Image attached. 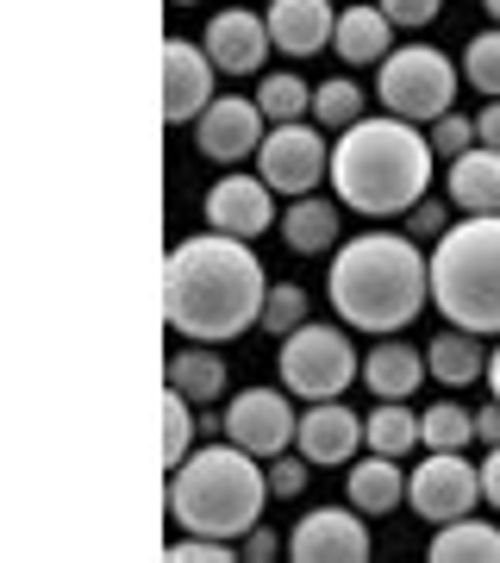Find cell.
I'll use <instances>...</instances> for the list:
<instances>
[{"instance_id": "1", "label": "cell", "mask_w": 500, "mask_h": 563, "mask_svg": "<svg viewBox=\"0 0 500 563\" xmlns=\"http://www.w3.org/2000/svg\"><path fill=\"white\" fill-rule=\"evenodd\" d=\"M269 276H263L251 239L200 232L181 239L163 263V313L188 344H232L251 325H263Z\"/></svg>"}, {"instance_id": "2", "label": "cell", "mask_w": 500, "mask_h": 563, "mask_svg": "<svg viewBox=\"0 0 500 563\" xmlns=\"http://www.w3.org/2000/svg\"><path fill=\"white\" fill-rule=\"evenodd\" d=\"M325 295L351 332L395 339L432 307V257L407 232H363L344 251H332Z\"/></svg>"}, {"instance_id": "3", "label": "cell", "mask_w": 500, "mask_h": 563, "mask_svg": "<svg viewBox=\"0 0 500 563\" xmlns=\"http://www.w3.org/2000/svg\"><path fill=\"white\" fill-rule=\"evenodd\" d=\"M332 188L363 220H395L413 213L432 188V139L413 120H357L332 144Z\"/></svg>"}, {"instance_id": "4", "label": "cell", "mask_w": 500, "mask_h": 563, "mask_svg": "<svg viewBox=\"0 0 500 563\" xmlns=\"http://www.w3.org/2000/svg\"><path fill=\"white\" fill-rule=\"evenodd\" d=\"M244 444H200L188 463L169 470V520L200 539H251V526H263L269 495V470H257Z\"/></svg>"}, {"instance_id": "5", "label": "cell", "mask_w": 500, "mask_h": 563, "mask_svg": "<svg viewBox=\"0 0 500 563\" xmlns=\"http://www.w3.org/2000/svg\"><path fill=\"white\" fill-rule=\"evenodd\" d=\"M432 307L444 325L500 339V213H469L432 244Z\"/></svg>"}, {"instance_id": "6", "label": "cell", "mask_w": 500, "mask_h": 563, "mask_svg": "<svg viewBox=\"0 0 500 563\" xmlns=\"http://www.w3.org/2000/svg\"><path fill=\"white\" fill-rule=\"evenodd\" d=\"M376 101L395 113V120H413V125H432L451 113L457 101V69L444 51L432 44H407V51H388L376 63Z\"/></svg>"}, {"instance_id": "7", "label": "cell", "mask_w": 500, "mask_h": 563, "mask_svg": "<svg viewBox=\"0 0 500 563\" xmlns=\"http://www.w3.org/2000/svg\"><path fill=\"white\" fill-rule=\"evenodd\" d=\"M276 363H281V388L300 395V401H338L344 388L363 376L351 332L344 325H313V320L281 339Z\"/></svg>"}, {"instance_id": "8", "label": "cell", "mask_w": 500, "mask_h": 563, "mask_svg": "<svg viewBox=\"0 0 500 563\" xmlns=\"http://www.w3.org/2000/svg\"><path fill=\"white\" fill-rule=\"evenodd\" d=\"M257 169L263 181L276 188V195H288V201H300V195H313L325 176H332V144L313 132V125H276L269 139H263L257 151Z\"/></svg>"}, {"instance_id": "9", "label": "cell", "mask_w": 500, "mask_h": 563, "mask_svg": "<svg viewBox=\"0 0 500 563\" xmlns=\"http://www.w3.org/2000/svg\"><path fill=\"white\" fill-rule=\"evenodd\" d=\"M407 501H413V514L432 520V526L463 520V514L481 501V470L463 457V451H432V457L407 476Z\"/></svg>"}, {"instance_id": "10", "label": "cell", "mask_w": 500, "mask_h": 563, "mask_svg": "<svg viewBox=\"0 0 500 563\" xmlns=\"http://www.w3.org/2000/svg\"><path fill=\"white\" fill-rule=\"evenodd\" d=\"M288 558L295 563H369L376 544H369V526H363L357 507H313L288 532Z\"/></svg>"}, {"instance_id": "11", "label": "cell", "mask_w": 500, "mask_h": 563, "mask_svg": "<svg viewBox=\"0 0 500 563\" xmlns=\"http://www.w3.org/2000/svg\"><path fill=\"white\" fill-rule=\"evenodd\" d=\"M300 432V413L288 407L281 388H244L238 401L225 407V439L244 444L251 457H281Z\"/></svg>"}, {"instance_id": "12", "label": "cell", "mask_w": 500, "mask_h": 563, "mask_svg": "<svg viewBox=\"0 0 500 563\" xmlns=\"http://www.w3.org/2000/svg\"><path fill=\"white\" fill-rule=\"evenodd\" d=\"M263 139H269V120H263V107L251 101V95H220V101L207 107L195 120V144H200V157H213V163H244V157H257Z\"/></svg>"}, {"instance_id": "13", "label": "cell", "mask_w": 500, "mask_h": 563, "mask_svg": "<svg viewBox=\"0 0 500 563\" xmlns=\"http://www.w3.org/2000/svg\"><path fill=\"white\" fill-rule=\"evenodd\" d=\"M213 57H207V44H195V38H169L163 44V120L169 125H188V120H200L207 107L220 101L213 95Z\"/></svg>"}, {"instance_id": "14", "label": "cell", "mask_w": 500, "mask_h": 563, "mask_svg": "<svg viewBox=\"0 0 500 563\" xmlns=\"http://www.w3.org/2000/svg\"><path fill=\"white\" fill-rule=\"evenodd\" d=\"M207 225L225 239H263L276 220V188L263 176H220L207 188Z\"/></svg>"}, {"instance_id": "15", "label": "cell", "mask_w": 500, "mask_h": 563, "mask_svg": "<svg viewBox=\"0 0 500 563\" xmlns=\"http://www.w3.org/2000/svg\"><path fill=\"white\" fill-rule=\"evenodd\" d=\"M207 57H213V69L220 76H251V69H263V57L276 51V38H269V20H257L251 7H225V13H213V25H207Z\"/></svg>"}, {"instance_id": "16", "label": "cell", "mask_w": 500, "mask_h": 563, "mask_svg": "<svg viewBox=\"0 0 500 563\" xmlns=\"http://www.w3.org/2000/svg\"><path fill=\"white\" fill-rule=\"evenodd\" d=\"M295 444H300V457L313 463V470H338V463H351L357 444H369V432H363V420L344 401H313L307 413H300Z\"/></svg>"}, {"instance_id": "17", "label": "cell", "mask_w": 500, "mask_h": 563, "mask_svg": "<svg viewBox=\"0 0 500 563\" xmlns=\"http://www.w3.org/2000/svg\"><path fill=\"white\" fill-rule=\"evenodd\" d=\"M269 38H276V51H288V57H320V51H332V32H338V13H332V0H269Z\"/></svg>"}, {"instance_id": "18", "label": "cell", "mask_w": 500, "mask_h": 563, "mask_svg": "<svg viewBox=\"0 0 500 563\" xmlns=\"http://www.w3.org/2000/svg\"><path fill=\"white\" fill-rule=\"evenodd\" d=\"M425 376H432V369H425V351H413V344H400V339H381L376 351L363 357V388H369L376 401H413Z\"/></svg>"}, {"instance_id": "19", "label": "cell", "mask_w": 500, "mask_h": 563, "mask_svg": "<svg viewBox=\"0 0 500 563\" xmlns=\"http://www.w3.org/2000/svg\"><path fill=\"white\" fill-rule=\"evenodd\" d=\"M425 369L438 376L444 388H469L488 376V351H481V332H463V325H444L438 339L425 344Z\"/></svg>"}, {"instance_id": "20", "label": "cell", "mask_w": 500, "mask_h": 563, "mask_svg": "<svg viewBox=\"0 0 500 563\" xmlns=\"http://www.w3.org/2000/svg\"><path fill=\"white\" fill-rule=\"evenodd\" d=\"M338 201H313V195H300V201H288V213H281V239H288V251L295 257H320V251H338Z\"/></svg>"}, {"instance_id": "21", "label": "cell", "mask_w": 500, "mask_h": 563, "mask_svg": "<svg viewBox=\"0 0 500 563\" xmlns=\"http://www.w3.org/2000/svg\"><path fill=\"white\" fill-rule=\"evenodd\" d=\"M451 201L463 213H500V151L476 144V151L451 157Z\"/></svg>"}, {"instance_id": "22", "label": "cell", "mask_w": 500, "mask_h": 563, "mask_svg": "<svg viewBox=\"0 0 500 563\" xmlns=\"http://www.w3.org/2000/svg\"><path fill=\"white\" fill-rule=\"evenodd\" d=\"M400 495H407L400 457H381V451H369L363 463H351V483H344V501L357 507V514H388V507H400Z\"/></svg>"}, {"instance_id": "23", "label": "cell", "mask_w": 500, "mask_h": 563, "mask_svg": "<svg viewBox=\"0 0 500 563\" xmlns=\"http://www.w3.org/2000/svg\"><path fill=\"white\" fill-rule=\"evenodd\" d=\"M388 38H395V20H388L381 7H351V13H338L332 51L357 69V63H381V57H388Z\"/></svg>"}, {"instance_id": "24", "label": "cell", "mask_w": 500, "mask_h": 563, "mask_svg": "<svg viewBox=\"0 0 500 563\" xmlns=\"http://www.w3.org/2000/svg\"><path fill=\"white\" fill-rule=\"evenodd\" d=\"M425 558L432 563H500V526L469 520V514L463 520H444Z\"/></svg>"}, {"instance_id": "25", "label": "cell", "mask_w": 500, "mask_h": 563, "mask_svg": "<svg viewBox=\"0 0 500 563\" xmlns=\"http://www.w3.org/2000/svg\"><path fill=\"white\" fill-rule=\"evenodd\" d=\"M232 369H225L220 351H176L169 357V388H181L188 401H220Z\"/></svg>"}, {"instance_id": "26", "label": "cell", "mask_w": 500, "mask_h": 563, "mask_svg": "<svg viewBox=\"0 0 500 563\" xmlns=\"http://www.w3.org/2000/svg\"><path fill=\"white\" fill-rule=\"evenodd\" d=\"M363 432H369V451H381V457H407L420 444V420L407 413V401H376V413L363 420Z\"/></svg>"}, {"instance_id": "27", "label": "cell", "mask_w": 500, "mask_h": 563, "mask_svg": "<svg viewBox=\"0 0 500 563\" xmlns=\"http://www.w3.org/2000/svg\"><path fill=\"white\" fill-rule=\"evenodd\" d=\"M420 444H425V451H469V444H476V413H463L457 401L425 407V420H420Z\"/></svg>"}, {"instance_id": "28", "label": "cell", "mask_w": 500, "mask_h": 563, "mask_svg": "<svg viewBox=\"0 0 500 563\" xmlns=\"http://www.w3.org/2000/svg\"><path fill=\"white\" fill-rule=\"evenodd\" d=\"M257 107H263V120H276V125H295L307 107H313V88L295 76V69H281V76H263L257 88Z\"/></svg>"}, {"instance_id": "29", "label": "cell", "mask_w": 500, "mask_h": 563, "mask_svg": "<svg viewBox=\"0 0 500 563\" xmlns=\"http://www.w3.org/2000/svg\"><path fill=\"white\" fill-rule=\"evenodd\" d=\"M363 88L351 76H332V81H320V88H313V120L320 125H338V132H351V125L363 120Z\"/></svg>"}, {"instance_id": "30", "label": "cell", "mask_w": 500, "mask_h": 563, "mask_svg": "<svg viewBox=\"0 0 500 563\" xmlns=\"http://www.w3.org/2000/svg\"><path fill=\"white\" fill-rule=\"evenodd\" d=\"M195 432H200L195 401H188L181 388H169V395H163V463H169V470H176V463H188V451H195Z\"/></svg>"}, {"instance_id": "31", "label": "cell", "mask_w": 500, "mask_h": 563, "mask_svg": "<svg viewBox=\"0 0 500 563\" xmlns=\"http://www.w3.org/2000/svg\"><path fill=\"white\" fill-rule=\"evenodd\" d=\"M463 81L481 88L488 101H500V25H488V32L463 44Z\"/></svg>"}, {"instance_id": "32", "label": "cell", "mask_w": 500, "mask_h": 563, "mask_svg": "<svg viewBox=\"0 0 500 563\" xmlns=\"http://www.w3.org/2000/svg\"><path fill=\"white\" fill-rule=\"evenodd\" d=\"M307 288L300 282H269V301H263V332L269 339H288V332H300L307 325Z\"/></svg>"}, {"instance_id": "33", "label": "cell", "mask_w": 500, "mask_h": 563, "mask_svg": "<svg viewBox=\"0 0 500 563\" xmlns=\"http://www.w3.org/2000/svg\"><path fill=\"white\" fill-rule=\"evenodd\" d=\"M432 151H444V157H463V151H476V120H463L457 107L444 113V120H432Z\"/></svg>"}, {"instance_id": "34", "label": "cell", "mask_w": 500, "mask_h": 563, "mask_svg": "<svg viewBox=\"0 0 500 563\" xmlns=\"http://www.w3.org/2000/svg\"><path fill=\"white\" fill-rule=\"evenodd\" d=\"M307 470H313V463L288 457V451L269 457V495H276V501H300V495H307Z\"/></svg>"}, {"instance_id": "35", "label": "cell", "mask_w": 500, "mask_h": 563, "mask_svg": "<svg viewBox=\"0 0 500 563\" xmlns=\"http://www.w3.org/2000/svg\"><path fill=\"white\" fill-rule=\"evenodd\" d=\"M163 558L169 563H232V558H244V551H225V539H200V532H188V539H176Z\"/></svg>"}, {"instance_id": "36", "label": "cell", "mask_w": 500, "mask_h": 563, "mask_svg": "<svg viewBox=\"0 0 500 563\" xmlns=\"http://www.w3.org/2000/svg\"><path fill=\"white\" fill-rule=\"evenodd\" d=\"M376 7H381L395 25H407V32H420V25L438 20V0H376Z\"/></svg>"}, {"instance_id": "37", "label": "cell", "mask_w": 500, "mask_h": 563, "mask_svg": "<svg viewBox=\"0 0 500 563\" xmlns=\"http://www.w3.org/2000/svg\"><path fill=\"white\" fill-rule=\"evenodd\" d=\"M407 239H444V207L438 201H420L407 213Z\"/></svg>"}, {"instance_id": "38", "label": "cell", "mask_w": 500, "mask_h": 563, "mask_svg": "<svg viewBox=\"0 0 500 563\" xmlns=\"http://www.w3.org/2000/svg\"><path fill=\"white\" fill-rule=\"evenodd\" d=\"M244 558H251V563H269V558H281V539L269 532V526H251V544H244Z\"/></svg>"}, {"instance_id": "39", "label": "cell", "mask_w": 500, "mask_h": 563, "mask_svg": "<svg viewBox=\"0 0 500 563\" xmlns=\"http://www.w3.org/2000/svg\"><path fill=\"white\" fill-rule=\"evenodd\" d=\"M481 501L500 507V444H488V457H481Z\"/></svg>"}, {"instance_id": "40", "label": "cell", "mask_w": 500, "mask_h": 563, "mask_svg": "<svg viewBox=\"0 0 500 563\" xmlns=\"http://www.w3.org/2000/svg\"><path fill=\"white\" fill-rule=\"evenodd\" d=\"M476 144H488V151H500V101H488L476 113Z\"/></svg>"}, {"instance_id": "41", "label": "cell", "mask_w": 500, "mask_h": 563, "mask_svg": "<svg viewBox=\"0 0 500 563\" xmlns=\"http://www.w3.org/2000/svg\"><path fill=\"white\" fill-rule=\"evenodd\" d=\"M476 439H481V444H500V401H488V407L476 413Z\"/></svg>"}, {"instance_id": "42", "label": "cell", "mask_w": 500, "mask_h": 563, "mask_svg": "<svg viewBox=\"0 0 500 563\" xmlns=\"http://www.w3.org/2000/svg\"><path fill=\"white\" fill-rule=\"evenodd\" d=\"M488 388H495V401H500V351H488Z\"/></svg>"}, {"instance_id": "43", "label": "cell", "mask_w": 500, "mask_h": 563, "mask_svg": "<svg viewBox=\"0 0 500 563\" xmlns=\"http://www.w3.org/2000/svg\"><path fill=\"white\" fill-rule=\"evenodd\" d=\"M481 7H488V13H495V25H500V0H481Z\"/></svg>"}, {"instance_id": "44", "label": "cell", "mask_w": 500, "mask_h": 563, "mask_svg": "<svg viewBox=\"0 0 500 563\" xmlns=\"http://www.w3.org/2000/svg\"><path fill=\"white\" fill-rule=\"evenodd\" d=\"M169 7H200V0H169Z\"/></svg>"}]
</instances>
